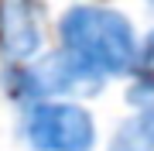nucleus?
<instances>
[{
    "instance_id": "obj_2",
    "label": "nucleus",
    "mask_w": 154,
    "mask_h": 151,
    "mask_svg": "<svg viewBox=\"0 0 154 151\" xmlns=\"http://www.w3.org/2000/svg\"><path fill=\"white\" fill-rule=\"evenodd\" d=\"M24 141L34 151H93L96 120L82 103L41 100L24 113Z\"/></svg>"
},
{
    "instance_id": "obj_3",
    "label": "nucleus",
    "mask_w": 154,
    "mask_h": 151,
    "mask_svg": "<svg viewBox=\"0 0 154 151\" xmlns=\"http://www.w3.org/2000/svg\"><path fill=\"white\" fill-rule=\"evenodd\" d=\"M41 14L34 0H0V52L11 62H31L41 52Z\"/></svg>"
},
{
    "instance_id": "obj_5",
    "label": "nucleus",
    "mask_w": 154,
    "mask_h": 151,
    "mask_svg": "<svg viewBox=\"0 0 154 151\" xmlns=\"http://www.w3.org/2000/svg\"><path fill=\"white\" fill-rule=\"evenodd\" d=\"M137 69L144 72L147 83H154V31L140 41V58H137Z\"/></svg>"
},
{
    "instance_id": "obj_1",
    "label": "nucleus",
    "mask_w": 154,
    "mask_h": 151,
    "mask_svg": "<svg viewBox=\"0 0 154 151\" xmlns=\"http://www.w3.org/2000/svg\"><path fill=\"white\" fill-rule=\"evenodd\" d=\"M58 38L62 52H69L82 69H89L99 79L134 72L140 58V41L134 24L110 7L82 4L65 11L58 21Z\"/></svg>"
},
{
    "instance_id": "obj_6",
    "label": "nucleus",
    "mask_w": 154,
    "mask_h": 151,
    "mask_svg": "<svg viewBox=\"0 0 154 151\" xmlns=\"http://www.w3.org/2000/svg\"><path fill=\"white\" fill-rule=\"evenodd\" d=\"M151 4H154V0H151Z\"/></svg>"
},
{
    "instance_id": "obj_4",
    "label": "nucleus",
    "mask_w": 154,
    "mask_h": 151,
    "mask_svg": "<svg viewBox=\"0 0 154 151\" xmlns=\"http://www.w3.org/2000/svg\"><path fill=\"white\" fill-rule=\"evenodd\" d=\"M134 117H127L106 151H154V83L140 79L130 90Z\"/></svg>"
}]
</instances>
